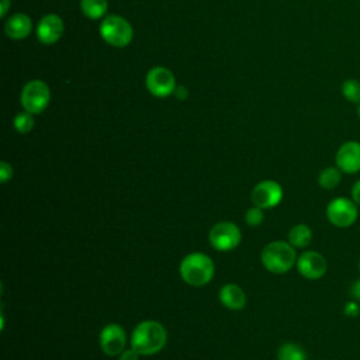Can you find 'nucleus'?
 <instances>
[{
    "label": "nucleus",
    "mask_w": 360,
    "mask_h": 360,
    "mask_svg": "<svg viewBox=\"0 0 360 360\" xmlns=\"http://www.w3.org/2000/svg\"><path fill=\"white\" fill-rule=\"evenodd\" d=\"M167 339L166 329L156 321H143L135 326L131 335V346L139 354L149 356L163 349Z\"/></svg>",
    "instance_id": "1"
},
{
    "label": "nucleus",
    "mask_w": 360,
    "mask_h": 360,
    "mask_svg": "<svg viewBox=\"0 0 360 360\" xmlns=\"http://www.w3.org/2000/svg\"><path fill=\"white\" fill-rule=\"evenodd\" d=\"M214 270L212 260L200 252L187 255L180 263L181 278L194 287H201L210 283L214 276Z\"/></svg>",
    "instance_id": "2"
},
{
    "label": "nucleus",
    "mask_w": 360,
    "mask_h": 360,
    "mask_svg": "<svg viewBox=\"0 0 360 360\" xmlns=\"http://www.w3.org/2000/svg\"><path fill=\"white\" fill-rule=\"evenodd\" d=\"M295 250L291 243L274 240L264 246L262 250L263 266L276 274L288 271L295 263Z\"/></svg>",
    "instance_id": "3"
},
{
    "label": "nucleus",
    "mask_w": 360,
    "mask_h": 360,
    "mask_svg": "<svg viewBox=\"0 0 360 360\" xmlns=\"http://www.w3.org/2000/svg\"><path fill=\"white\" fill-rule=\"evenodd\" d=\"M100 35L108 45L122 48L132 41L134 31L125 18L120 15H108L100 24Z\"/></svg>",
    "instance_id": "4"
},
{
    "label": "nucleus",
    "mask_w": 360,
    "mask_h": 360,
    "mask_svg": "<svg viewBox=\"0 0 360 360\" xmlns=\"http://www.w3.org/2000/svg\"><path fill=\"white\" fill-rule=\"evenodd\" d=\"M357 204L346 197H338L332 200L326 207L328 221L338 228H347L357 219Z\"/></svg>",
    "instance_id": "5"
},
{
    "label": "nucleus",
    "mask_w": 360,
    "mask_h": 360,
    "mask_svg": "<svg viewBox=\"0 0 360 360\" xmlns=\"http://www.w3.org/2000/svg\"><path fill=\"white\" fill-rule=\"evenodd\" d=\"M20 98L25 111L31 114H39L48 107L51 93L44 82L31 80L24 86Z\"/></svg>",
    "instance_id": "6"
},
{
    "label": "nucleus",
    "mask_w": 360,
    "mask_h": 360,
    "mask_svg": "<svg viewBox=\"0 0 360 360\" xmlns=\"http://www.w3.org/2000/svg\"><path fill=\"white\" fill-rule=\"evenodd\" d=\"M240 231L232 222H218L210 231V243L221 252L232 250L240 242Z\"/></svg>",
    "instance_id": "7"
},
{
    "label": "nucleus",
    "mask_w": 360,
    "mask_h": 360,
    "mask_svg": "<svg viewBox=\"0 0 360 360\" xmlns=\"http://www.w3.org/2000/svg\"><path fill=\"white\" fill-rule=\"evenodd\" d=\"M146 87L155 97H167L176 90V82L173 73L163 68L155 66L146 75Z\"/></svg>",
    "instance_id": "8"
},
{
    "label": "nucleus",
    "mask_w": 360,
    "mask_h": 360,
    "mask_svg": "<svg viewBox=\"0 0 360 360\" xmlns=\"http://www.w3.org/2000/svg\"><path fill=\"white\" fill-rule=\"evenodd\" d=\"M283 198V188L277 181L264 180L255 186L252 191V201L259 208H273Z\"/></svg>",
    "instance_id": "9"
},
{
    "label": "nucleus",
    "mask_w": 360,
    "mask_h": 360,
    "mask_svg": "<svg viewBox=\"0 0 360 360\" xmlns=\"http://www.w3.org/2000/svg\"><path fill=\"white\" fill-rule=\"evenodd\" d=\"M297 269L302 277L318 280L326 273V260L321 253L315 250H307L298 257Z\"/></svg>",
    "instance_id": "10"
},
{
    "label": "nucleus",
    "mask_w": 360,
    "mask_h": 360,
    "mask_svg": "<svg viewBox=\"0 0 360 360\" xmlns=\"http://www.w3.org/2000/svg\"><path fill=\"white\" fill-rule=\"evenodd\" d=\"M100 347L107 356H120L125 347V332L117 323H110L100 332Z\"/></svg>",
    "instance_id": "11"
},
{
    "label": "nucleus",
    "mask_w": 360,
    "mask_h": 360,
    "mask_svg": "<svg viewBox=\"0 0 360 360\" xmlns=\"http://www.w3.org/2000/svg\"><path fill=\"white\" fill-rule=\"evenodd\" d=\"M336 166L342 170V173H357L360 170V142H345L336 152Z\"/></svg>",
    "instance_id": "12"
},
{
    "label": "nucleus",
    "mask_w": 360,
    "mask_h": 360,
    "mask_svg": "<svg viewBox=\"0 0 360 360\" xmlns=\"http://www.w3.org/2000/svg\"><path fill=\"white\" fill-rule=\"evenodd\" d=\"M63 34V21L56 14H48L41 18L37 27V37L44 45L55 44Z\"/></svg>",
    "instance_id": "13"
},
{
    "label": "nucleus",
    "mask_w": 360,
    "mask_h": 360,
    "mask_svg": "<svg viewBox=\"0 0 360 360\" xmlns=\"http://www.w3.org/2000/svg\"><path fill=\"white\" fill-rule=\"evenodd\" d=\"M32 22L27 14L17 13L6 22V34L13 39H22L31 34Z\"/></svg>",
    "instance_id": "14"
},
{
    "label": "nucleus",
    "mask_w": 360,
    "mask_h": 360,
    "mask_svg": "<svg viewBox=\"0 0 360 360\" xmlns=\"http://www.w3.org/2000/svg\"><path fill=\"white\" fill-rule=\"evenodd\" d=\"M219 301L228 309H242L246 305V295L236 284H225L219 291Z\"/></svg>",
    "instance_id": "15"
},
{
    "label": "nucleus",
    "mask_w": 360,
    "mask_h": 360,
    "mask_svg": "<svg viewBox=\"0 0 360 360\" xmlns=\"http://www.w3.org/2000/svg\"><path fill=\"white\" fill-rule=\"evenodd\" d=\"M311 239H312L311 228L304 224L294 225L288 232V242L295 248L308 246L311 243Z\"/></svg>",
    "instance_id": "16"
},
{
    "label": "nucleus",
    "mask_w": 360,
    "mask_h": 360,
    "mask_svg": "<svg viewBox=\"0 0 360 360\" xmlns=\"http://www.w3.org/2000/svg\"><path fill=\"white\" fill-rule=\"evenodd\" d=\"M107 0H80L82 11L86 17L97 20L107 11Z\"/></svg>",
    "instance_id": "17"
},
{
    "label": "nucleus",
    "mask_w": 360,
    "mask_h": 360,
    "mask_svg": "<svg viewBox=\"0 0 360 360\" xmlns=\"http://www.w3.org/2000/svg\"><path fill=\"white\" fill-rule=\"evenodd\" d=\"M342 180V170L339 167H326L319 173L318 183L325 190H333Z\"/></svg>",
    "instance_id": "18"
},
{
    "label": "nucleus",
    "mask_w": 360,
    "mask_h": 360,
    "mask_svg": "<svg viewBox=\"0 0 360 360\" xmlns=\"http://www.w3.org/2000/svg\"><path fill=\"white\" fill-rule=\"evenodd\" d=\"M277 360H307V354L298 345L288 342L280 346Z\"/></svg>",
    "instance_id": "19"
},
{
    "label": "nucleus",
    "mask_w": 360,
    "mask_h": 360,
    "mask_svg": "<svg viewBox=\"0 0 360 360\" xmlns=\"http://www.w3.org/2000/svg\"><path fill=\"white\" fill-rule=\"evenodd\" d=\"M342 94L350 103L360 104V82L356 79H347L342 84Z\"/></svg>",
    "instance_id": "20"
},
{
    "label": "nucleus",
    "mask_w": 360,
    "mask_h": 360,
    "mask_svg": "<svg viewBox=\"0 0 360 360\" xmlns=\"http://www.w3.org/2000/svg\"><path fill=\"white\" fill-rule=\"evenodd\" d=\"M14 128L20 132V134H27L34 128V117L31 112L25 111V112H20L15 118H14Z\"/></svg>",
    "instance_id": "21"
},
{
    "label": "nucleus",
    "mask_w": 360,
    "mask_h": 360,
    "mask_svg": "<svg viewBox=\"0 0 360 360\" xmlns=\"http://www.w3.org/2000/svg\"><path fill=\"white\" fill-rule=\"evenodd\" d=\"M263 218H264V215H263L262 208H259V207H256V205H255L253 208H249V210L246 211V214H245L246 222H248L249 225H252V226L260 225V224L263 222Z\"/></svg>",
    "instance_id": "22"
},
{
    "label": "nucleus",
    "mask_w": 360,
    "mask_h": 360,
    "mask_svg": "<svg viewBox=\"0 0 360 360\" xmlns=\"http://www.w3.org/2000/svg\"><path fill=\"white\" fill-rule=\"evenodd\" d=\"M13 177V167L7 162H1L0 165V180L1 183H6Z\"/></svg>",
    "instance_id": "23"
},
{
    "label": "nucleus",
    "mask_w": 360,
    "mask_h": 360,
    "mask_svg": "<svg viewBox=\"0 0 360 360\" xmlns=\"http://www.w3.org/2000/svg\"><path fill=\"white\" fill-rule=\"evenodd\" d=\"M138 356H139V353L131 347L128 350H124L120 354V360H138Z\"/></svg>",
    "instance_id": "24"
},
{
    "label": "nucleus",
    "mask_w": 360,
    "mask_h": 360,
    "mask_svg": "<svg viewBox=\"0 0 360 360\" xmlns=\"http://www.w3.org/2000/svg\"><path fill=\"white\" fill-rule=\"evenodd\" d=\"M350 194H352V200H353L357 205H360V180H357V181L352 186Z\"/></svg>",
    "instance_id": "25"
},
{
    "label": "nucleus",
    "mask_w": 360,
    "mask_h": 360,
    "mask_svg": "<svg viewBox=\"0 0 360 360\" xmlns=\"http://www.w3.org/2000/svg\"><path fill=\"white\" fill-rule=\"evenodd\" d=\"M345 314L346 315H357L359 314V305L354 302V301H350V302H347L346 304V307H345Z\"/></svg>",
    "instance_id": "26"
},
{
    "label": "nucleus",
    "mask_w": 360,
    "mask_h": 360,
    "mask_svg": "<svg viewBox=\"0 0 360 360\" xmlns=\"http://www.w3.org/2000/svg\"><path fill=\"white\" fill-rule=\"evenodd\" d=\"M350 295L353 300L360 301V280L353 283V285L350 287Z\"/></svg>",
    "instance_id": "27"
},
{
    "label": "nucleus",
    "mask_w": 360,
    "mask_h": 360,
    "mask_svg": "<svg viewBox=\"0 0 360 360\" xmlns=\"http://www.w3.org/2000/svg\"><path fill=\"white\" fill-rule=\"evenodd\" d=\"M0 4H1V10H0V17H4L8 11V7H10V0H0Z\"/></svg>",
    "instance_id": "28"
},
{
    "label": "nucleus",
    "mask_w": 360,
    "mask_h": 360,
    "mask_svg": "<svg viewBox=\"0 0 360 360\" xmlns=\"http://www.w3.org/2000/svg\"><path fill=\"white\" fill-rule=\"evenodd\" d=\"M357 112H359V117H360V104H359V108H357Z\"/></svg>",
    "instance_id": "29"
},
{
    "label": "nucleus",
    "mask_w": 360,
    "mask_h": 360,
    "mask_svg": "<svg viewBox=\"0 0 360 360\" xmlns=\"http://www.w3.org/2000/svg\"><path fill=\"white\" fill-rule=\"evenodd\" d=\"M359 270H360V263H359Z\"/></svg>",
    "instance_id": "30"
}]
</instances>
